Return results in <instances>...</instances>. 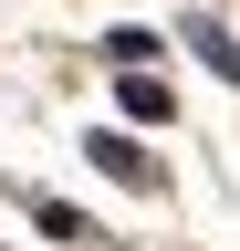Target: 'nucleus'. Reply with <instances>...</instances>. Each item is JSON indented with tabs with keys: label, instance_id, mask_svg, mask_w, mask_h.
Listing matches in <instances>:
<instances>
[{
	"label": "nucleus",
	"instance_id": "f257e3e1",
	"mask_svg": "<svg viewBox=\"0 0 240 251\" xmlns=\"http://www.w3.org/2000/svg\"><path fill=\"white\" fill-rule=\"evenodd\" d=\"M84 157H94V178L136 188V199H157V188H167V168H157V157H146V147L126 136V126H94V136H84Z\"/></svg>",
	"mask_w": 240,
	"mask_h": 251
},
{
	"label": "nucleus",
	"instance_id": "f03ea898",
	"mask_svg": "<svg viewBox=\"0 0 240 251\" xmlns=\"http://www.w3.org/2000/svg\"><path fill=\"white\" fill-rule=\"evenodd\" d=\"M177 42H188V52L209 63V74H219V84H240V42H230V21H209V11H188V21H177Z\"/></svg>",
	"mask_w": 240,
	"mask_h": 251
},
{
	"label": "nucleus",
	"instance_id": "7ed1b4c3",
	"mask_svg": "<svg viewBox=\"0 0 240 251\" xmlns=\"http://www.w3.org/2000/svg\"><path fill=\"white\" fill-rule=\"evenodd\" d=\"M115 105H126L136 126H167V115H177V94H167L157 74H115Z\"/></svg>",
	"mask_w": 240,
	"mask_h": 251
},
{
	"label": "nucleus",
	"instance_id": "20e7f679",
	"mask_svg": "<svg viewBox=\"0 0 240 251\" xmlns=\"http://www.w3.org/2000/svg\"><path fill=\"white\" fill-rule=\"evenodd\" d=\"M21 209H32V220H42L52 241H94V220H84L73 199H52V188H21Z\"/></svg>",
	"mask_w": 240,
	"mask_h": 251
},
{
	"label": "nucleus",
	"instance_id": "39448f33",
	"mask_svg": "<svg viewBox=\"0 0 240 251\" xmlns=\"http://www.w3.org/2000/svg\"><path fill=\"white\" fill-rule=\"evenodd\" d=\"M105 63H115V74H136V63H157V31H146V21H126V31H105Z\"/></svg>",
	"mask_w": 240,
	"mask_h": 251
}]
</instances>
